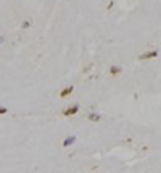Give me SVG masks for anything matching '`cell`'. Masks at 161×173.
<instances>
[{"label": "cell", "mask_w": 161, "mask_h": 173, "mask_svg": "<svg viewBox=\"0 0 161 173\" xmlns=\"http://www.w3.org/2000/svg\"><path fill=\"white\" fill-rule=\"evenodd\" d=\"M77 110H79V105H71L70 108H66V110L63 112V115H65V117H71V115L77 113Z\"/></svg>", "instance_id": "obj_1"}, {"label": "cell", "mask_w": 161, "mask_h": 173, "mask_svg": "<svg viewBox=\"0 0 161 173\" xmlns=\"http://www.w3.org/2000/svg\"><path fill=\"white\" fill-rule=\"evenodd\" d=\"M155 57H158V52H156V50L147 52V54H142V55H140V60H148V58H155Z\"/></svg>", "instance_id": "obj_2"}, {"label": "cell", "mask_w": 161, "mask_h": 173, "mask_svg": "<svg viewBox=\"0 0 161 173\" xmlns=\"http://www.w3.org/2000/svg\"><path fill=\"white\" fill-rule=\"evenodd\" d=\"M73 91H74L73 86H68V88H65L63 91H60V97H66V96H70Z\"/></svg>", "instance_id": "obj_3"}, {"label": "cell", "mask_w": 161, "mask_h": 173, "mask_svg": "<svg viewBox=\"0 0 161 173\" xmlns=\"http://www.w3.org/2000/svg\"><path fill=\"white\" fill-rule=\"evenodd\" d=\"M74 141H76V136H70V137H66V139L63 141V146L68 147V146H70V144H73Z\"/></svg>", "instance_id": "obj_4"}, {"label": "cell", "mask_w": 161, "mask_h": 173, "mask_svg": "<svg viewBox=\"0 0 161 173\" xmlns=\"http://www.w3.org/2000/svg\"><path fill=\"white\" fill-rule=\"evenodd\" d=\"M100 115L98 113H89V120H90V122H100Z\"/></svg>", "instance_id": "obj_5"}, {"label": "cell", "mask_w": 161, "mask_h": 173, "mask_svg": "<svg viewBox=\"0 0 161 173\" xmlns=\"http://www.w3.org/2000/svg\"><path fill=\"white\" fill-rule=\"evenodd\" d=\"M110 73L113 74V76H116V74L121 73V68H119V66H111V68H110Z\"/></svg>", "instance_id": "obj_6"}, {"label": "cell", "mask_w": 161, "mask_h": 173, "mask_svg": "<svg viewBox=\"0 0 161 173\" xmlns=\"http://www.w3.org/2000/svg\"><path fill=\"white\" fill-rule=\"evenodd\" d=\"M3 113H7V108H5V107H0V115H3Z\"/></svg>", "instance_id": "obj_7"}, {"label": "cell", "mask_w": 161, "mask_h": 173, "mask_svg": "<svg viewBox=\"0 0 161 173\" xmlns=\"http://www.w3.org/2000/svg\"><path fill=\"white\" fill-rule=\"evenodd\" d=\"M2 41H3V39H2V37H0V42H2Z\"/></svg>", "instance_id": "obj_8"}]
</instances>
